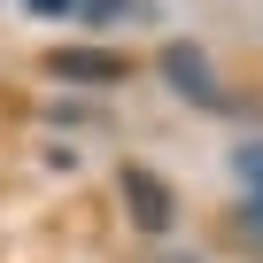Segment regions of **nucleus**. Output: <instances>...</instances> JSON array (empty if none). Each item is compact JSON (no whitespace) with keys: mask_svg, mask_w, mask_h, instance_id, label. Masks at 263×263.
Masks as SVG:
<instances>
[{"mask_svg":"<svg viewBox=\"0 0 263 263\" xmlns=\"http://www.w3.org/2000/svg\"><path fill=\"white\" fill-rule=\"evenodd\" d=\"M232 171H240V178L263 194V147H240V155H232Z\"/></svg>","mask_w":263,"mask_h":263,"instance_id":"obj_5","label":"nucleus"},{"mask_svg":"<svg viewBox=\"0 0 263 263\" xmlns=\"http://www.w3.org/2000/svg\"><path fill=\"white\" fill-rule=\"evenodd\" d=\"M116 194H124V209H132V224H140V232H171L178 201H171V186H163L155 171H140V163H124V171H116Z\"/></svg>","mask_w":263,"mask_h":263,"instance_id":"obj_1","label":"nucleus"},{"mask_svg":"<svg viewBox=\"0 0 263 263\" xmlns=\"http://www.w3.org/2000/svg\"><path fill=\"white\" fill-rule=\"evenodd\" d=\"M163 78H171L186 101H201V108H217V101H224V93H217L209 54H201V47H186V39H171V47H163Z\"/></svg>","mask_w":263,"mask_h":263,"instance_id":"obj_3","label":"nucleus"},{"mask_svg":"<svg viewBox=\"0 0 263 263\" xmlns=\"http://www.w3.org/2000/svg\"><path fill=\"white\" fill-rule=\"evenodd\" d=\"M93 24H116V16H140V0H85Z\"/></svg>","mask_w":263,"mask_h":263,"instance_id":"obj_4","label":"nucleus"},{"mask_svg":"<svg viewBox=\"0 0 263 263\" xmlns=\"http://www.w3.org/2000/svg\"><path fill=\"white\" fill-rule=\"evenodd\" d=\"M70 8H85V0H31V16H70Z\"/></svg>","mask_w":263,"mask_h":263,"instance_id":"obj_6","label":"nucleus"},{"mask_svg":"<svg viewBox=\"0 0 263 263\" xmlns=\"http://www.w3.org/2000/svg\"><path fill=\"white\" fill-rule=\"evenodd\" d=\"M124 54H108V47H54L47 54V78H62V85H124Z\"/></svg>","mask_w":263,"mask_h":263,"instance_id":"obj_2","label":"nucleus"},{"mask_svg":"<svg viewBox=\"0 0 263 263\" xmlns=\"http://www.w3.org/2000/svg\"><path fill=\"white\" fill-rule=\"evenodd\" d=\"M248 232H255V240H263V194H255V201H248Z\"/></svg>","mask_w":263,"mask_h":263,"instance_id":"obj_7","label":"nucleus"}]
</instances>
